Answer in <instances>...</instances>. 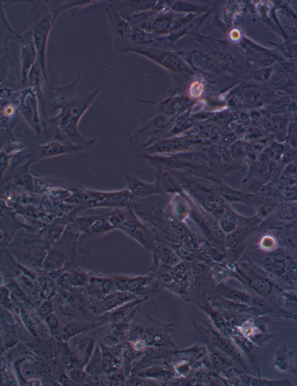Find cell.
I'll use <instances>...</instances> for the list:
<instances>
[{"label":"cell","instance_id":"5b68a950","mask_svg":"<svg viewBox=\"0 0 297 386\" xmlns=\"http://www.w3.org/2000/svg\"><path fill=\"white\" fill-rule=\"evenodd\" d=\"M16 375L24 384L33 379H39L41 376L50 375L51 369L45 361L34 355H24L13 364Z\"/></svg>","mask_w":297,"mask_h":386},{"label":"cell","instance_id":"484cf974","mask_svg":"<svg viewBox=\"0 0 297 386\" xmlns=\"http://www.w3.org/2000/svg\"><path fill=\"white\" fill-rule=\"evenodd\" d=\"M278 212H279V216L281 217L288 219V218L295 216L297 213V209L295 205L285 204L280 207Z\"/></svg>","mask_w":297,"mask_h":386},{"label":"cell","instance_id":"7a4b0ae2","mask_svg":"<svg viewBox=\"0 0 297 386\" xmlns=\"http://www.w3.org/2000/svg\"><path fill=\"white\" fill-rule=\"evenodd\" d=\"M30 5V22L32 23L33 42L37 54V62L48 84L46 51L49 34L55 22L52 12L45 1H27Z\"/></svg>","mask_w":297,"mask_h":386},{"label":"cell","instance_id":"ba28073f","mask_svg":"<svg viewBox=\"0 0 297 386\" xmlns=\"http://www.w3.org/2000/svg\"><path fill=\"white\" fill-rule=\"evenodd\" d=\"M88 151H90V149L83 145L65 142L57 139H55L53 141L43 143L37 148L39 157L42 158L69 155Z\"/></svg>","mask_w":297,"mask_h":386},{"label":"cell","instance_id":"6da1fadb","mask_svg":"<svg viewBox=\"0 0 297 386\" xmlns=\"http://www.w3.org/2000/svg\"><path fill=\"white\" fill-rule=\"evenodd\" d=\"M80 77V75L78 74L73 83L66 86L54 88V98L49 111L51 113L59 112L54 118L49 119L47 124L56 125V139L83 145L90 151H94L93 145L98 137L91 139L85 138L78 131V125L101 90L96 89L89 93L87 92L76 96H71V93L76 88Z\"/></svg>","mask_w":297,"mask_h":386},{"label":"cell","instance_id":"cb8c5ba5","mask_svg":"<svg viewBox=\"0 0 297 386\" xmlns=\"http://www.w3.org/2000/svg\"><path fill=\"white\" fill-rule=\"evenodd\" d=\"M69 301L75 309L78 312L84 313L85 312V307L87 305L86 300L84 296L79 293L72 294L69 297Z\"/></svg>","mask_w":297,"mask_h":386},{"label":"cell","instance_id":"3957f363","mask_svg":"<svg viewBox=\"0 0 297 386\" xmlns=\"http://www.w3.org/2000/svg\"><path fill=\"white\" fill-rule=\"evenodd\" d=\"M40 100L33 88L27 87L19 92L18 109L20 116L42 140V126L39 111Z\"/></svg>","mask_w":297,"mask_h":386},{"label":"cell","instance_id":"2e32d148","mask_svg":"<svg viewBox=\"0 0 297 386\" xmlns=\"http://www.w3.org/2000/svg\"><path fill=\"white\" fill-rule=\"evenodd\" d=\"M22 32L13 30L10 26L1 4V50L0 54L9 52L8 43L10 40L19 42Z\"/></svg>","mask_w":297,"mask_h":386},{"label":"cell","instance_id":"4dcf8cb0","mask_svg":"<svg viewBox=\"0 0 297 386\" xmlns=\"http://www.w3.org/2000/svg\"><path fill=\"white\" fill-rule=\"evenodd\" d=\"M270 70L266 69L262 71H259V72L257 74V77L258 80H265L266 79H267L268 78V77L270 75Z\"/></svg>","mask_w":297,"mask_h":386},{"label":"cell","instance_id":"30bf717a","mask_svg":"<svg viewBox=\"0 0 297 386\" xmlns=\"http://www.w3.org/2000/svg\"><path fill=\"white\" fill-rule=\"evenodd\" d=\"M27 345L34 354L45 361L53 360L57 354V344L53 337H37Z\"/></svg>","mask_w":297,"mask_h":386},{"label":"cell","instance_id":"1f68e13d","mask_svg":"<svg viewBox=\"0 0 297 386\" xmlns=\"http://www.w3.org/2000/svg\"><path fill=\"white\" fill-rule=\"evenodd\" d=\"M293 373H294V374H295L296 375H297V370H295V371H294V372H293Z\"/></svg>","mask_w":297,"mask_h":386},{"label":"cell","instance_id":"d4e9b609","mask_svg":"<svg viewBox=\"0 0 297 386\" xmlns=\"http://www.w3.org/2000/svg\"><path fill=\"white\" fill-rule=\"evenodd\" d=\"M289 73L285 70H279L276 71L271 77V83L277 86H282L288 83Z\"/></svg>","mask_w":297,"mask_h":386},{"label":"cell","instance_id":"d6986e66","mask_svg":"<svg viewBox=\"0 0 297 386\" xmlns=\"http://www.w3.org/2000/svg\"><path fill=\"white\" fill-rule=\"evenodd\" d=\"M128 328V324L125 323H112L104 337L105 342L110 345L117 344L123 339Z\"/></svg>","mask_w":297,"mask_h":386},{"label":"cell","instance_id":"f1b7e54d","mask_svg":"<svg viewBox=\"0 0 297 386\" xmlns=\"http://www.w3.org/2000/svg\"><path fill=\"white\" fill-rule=\"evenodd\" d=\"M108 379L112 385H121L124 382L123 374L118 371L108 375Z\"/></svg>","mask_w":297,"mask_h":386},{"label":"cell","instance_id":"44dd1931","mask_svg":"<svg viewBox=\"0 0 297 386\" xmlns=\"http://www.w3.org/2000/svg\"><path fill=\"white\" fill-rule=\"evenodd\" d=\"M89 278L84 271L74 270L68 275V283L74 288L84 286L88 282Z\"/></svg>","mask_w":297,"mask_h":386},{"label":"cell","instance_id":"8fae6325","mask_svg":"<svg viewBox=\"0 0 297 386\" xmlns=\"http://www.w3.org/2000/svg\"><path fill=\"white\" fill-rule=\"evenodd\" d=\"M101 348L102 368L103 373L110 375L118 372L120 368L122 360L120 358L121 350L118 347L112 348L100 343Z\"/></svg>","mask_w":297,"mask_h":386},{"label":"cell","instance_id":"ac0fdd59","mask_svg":"<svg viewBox=\"0 0 297 386\" xmlns=\"http://www.w3.org/2000/svg\"><path fill=\"white\" fill-rule=\"evenodd\" d=\"M28 84L29 87L32 88L33 90L35 91L40 101L41 94H42V91L45 90L47 84L37 61L29 73Z\"/></svg>","mask_w":297,"mask_h":386},{"label":"cell","instance_id":"8992f818","mask_svg":"<svg viewBox=\"0 0 297 386\" xmlns=\"http://www.w3.org/2000/svg\"><path fill=\"white\" fill-rule=\"evenodd\" d=\"M87 203L93 207H107L125 209L133 201V197L127 190L115 192L102 193L87 191Z\"/></svg>","mask_w":297,"mask_h":386},{"label":"cell","instance_id":"e0dca14e","mask_svg":"<svg viewBox=\"0 0 297 386\" xmlns=\"http://www.w3.org/2000/svg\"><path fill=\"white\" fill-rule=\"evenodd\" d=\"M13 67L14 63L10 57L9 53H1V86L4 85L2 87L16 88Z\"/></svg>","mask_w":297,"mask_h":386},{"label":"cell","instance_id":"603a6c76","mask_svg":"<svg viewBox=\"0 0 297 386\" xmlns=\"http://www.w3.org/2000/svg\"><path fill=\"white\" fill-rule=\"evenodd\" d=\"M82 368H74L72 370L67 371V376L73 381L75 384H81L86 381L88 375L86 372L83 371Z\"/></svg>","mask_w":297,"mask_h":386},{"label":"cell","instance_id":"52a82bcc","mask_svg":"<svg viewBox=\"0 0 297 386\" xmlns=\"http://www.w3.org/2000/svg\"><path fill=\"white\" fill-rule=\"evenodd\" d=\"M20 48V63H21V76L20 84L25 86L28 84V75L37 59V54L33 42L32 27L26 32L22 33L18 42Z\"/></svg>","mask_w":297,"mask_h":386},{"label":"cell","instance_id":"7402d4cb","mask_svg":"<svg viewBox=\"0 0 297 386\" xmlns=\"http://www.w3.org/2000/svg\"><path fill=\"white\" fill-rule=\"evenodd\" d=\"M58 312L64 317L67 319L75 317L77 315V310L68 300L62 299L58 302L57 305Z\"/></svg>","mask_w":297,"mask_h":386},{"label":"cell","instance_id":"9c48e42d","mask_svg":"<svg viewBox=\"0 0 297 386\" xmlns=\"http://www.w3.org/2000/svg\"><path fill=\"white\" fill-rule=\"evenodd\" d=\"M125 183L126 190L136 199H147L162 193L156 183H146L136 176L126 177Z\"/></svg>","mask_w":297,"mask_h":386},{"label":"cell","instance_id":"9a60e30c","mask_svg":"<svg viewBox=\"0 0 297 386\" xmlns=\"http://www.w3.org/2000/svg\"><path fill=\"white\" fill-rule=\"evenodd\" d=\"M66 255L62 251V248L57 244L54 247H51L47 251L43 261V269L47 272H54L59 270L66 262Z\"/></svg>","mask_w":297,"mask_h":386},{"label":"cell","instance_id":"7c38bea8","mask_svg":"<svg viewBox=\"0 0 297 386\" xmlns=\"http://www.w3.org/2000/svg\"><path fill=\"white\" fill-rule=\"evenodd\" d=\"M136 298V295L127 292L116 291L113 292L106 296L98 304L97 308L95 309L98 312H107V311L115 310L118 307L123 306Z\"/></svg>","mask_w":297,"mask_h":386},{"label":"cell","instance_id":"83f0119b","mask_svg":"<svg viewBox=\"0 0 297 386\" xmlns=\"http://www.w3.org/2000/svg\"><path fill=\"white\" fill-rule=\"evenodd\" d=\"M46 323L51 332H57L59 329L60 326V322L59 320L54 313L50 314L49 316H48L45 320Z\"/></svg>","mask_w":297,"mask_h":386},{"label":"cell","instance_id":"4fadbf2b","mask_svg":"<svg viewBox=\"0 0 297 386\" xmlns=\"http://www.w3.org/2000/svg\"><path fill=\"white\" fill-rule=\"evenodd\" d=\"M108 319L105 316L101 319L94 321L92 322H73L68 323L62 328V339L64 342L72 339L73 337L80 335L86 331L96 329L107 322Z\"/></svg>","mask_w":297,"mask_h":386},{"label":"cell","instance_id":"277c9868","mask_svg":"<svg viewBox=\"0 0 297 386\" xmlns=\"http://www.w3.org/2000/svg\"><path fill=\"white\" fill-rule=\"evenodd\" d=\"M133 207L132 202L125 208V220L118 230L124 232L133 240L137 241L147 250L152 251L155 247L154 241L144 225L138 220Z\"/></svg>","mask_w":297,"mask_h":386},{"label":"cell","instance_id":"ffe728a7","mask_svg":"<svg viewBox=\"0 0 297 386\" xmlns=\"http://www.w3.org/2000/svg\"><path fill=\"white\" fill-rule=\"evenodd\" d=\"M102 354L100 344H97L94 353L84 367L86 373L91 376H98L103 373L102 368Z\"/></svg>","mask_w":297,"mask_h":386},{"label":"cell","instance_id":"f546056e","mask_svg":"<svg viewBox=\"0 0 297 386\" xmlns=\"http://www.w3.org/2000/svg\"><path fill=\"white\" fill-rule=\"evenodd\" d=\"M288 141L292 148L297 149V131H289Z\"/></svg>","mask_w":297,"mask_h":386},{"label":"cell","instance_id":"5bb4252c","mask_svg":"<svg viewBox=\"0 0 297 386\" xmlns=\"http://www.w3.org/2000/svg\"><path fill=\"white\" fill-rule=\"evenodd\" d=\"M79 336V335H78ZM76 337L77 336H75ZM74 347L71 348L78 355L83 368L88 363L97 346L96 340L91 336H80L75 339Z\"/></svg>","mask_w":297,"mask_h":386},{"label":"cell","instance_id":"4316f807","mask_svg":"<svg viewBox=\"0 0 297 386\" xmlns=\"http://www.w3.org/2000/svg\"><path fill=\"white\" fill-rule=\"evenodd\" d=\"M53 312L52 304L50 302H44L37 309V314L41 319L45 320L48 316Z\"/></svg>","mask_w":297,"mask_h":386}]
</instances>
